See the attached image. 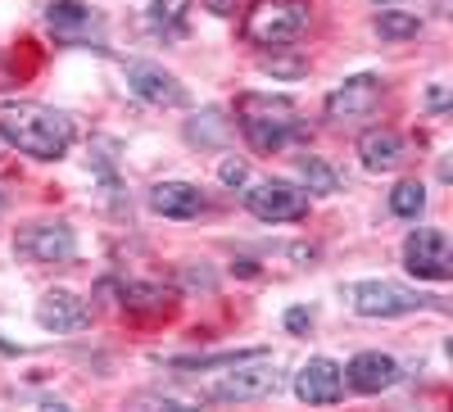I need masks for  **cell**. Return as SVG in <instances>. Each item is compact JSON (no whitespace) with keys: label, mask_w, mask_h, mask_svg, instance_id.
I'll return each mask as SVG.
<instances>
[{"label":"cell","mask_w":453,"mask_h":412,"mask_svg":"<svg viewBox=\"0 0 453 412\" xmlns=\"http://www.w3.org/2000/svg\"><path fill=\"white\" fill-rule=\"evenodd\" d=\"M0 141L14 145L19 155H32V159H64L73 149V141H78V127L55 104L5 100L0 104Z\"/></svg>","instance_id":"obj_1"},{"label":"cell","mask_w":453,"mask_h":412,"mask_svg":"<svg viewBox=\"0 0 453 412\" xmlns=\"http://www.w3.org/2000/svg\"><path fill=\"white\" fill-rule=\"evenodd\" d=\"M236 123L245 132V141L258 149V155H277L286 149L304 123H299V104L290 95H277V91H245L236 95Z\"/></svg>","instance_id":"obj_2"},{"label":"cell","mask_w":453,"mask_h":412,"mask_svg":"<svg viewBox=\"0 0 453 412\" xmlns=\"http://www.w3.org/2000/svg\"><path fill=\"white\" fill-rule=\"evenodd\" d=\"M309 27V0H254L241 19V36L258 50H286Z\"/></svg>","instance_id":"obj_3"},{"label":"cell","mask_w":453,"mask_h":412,"mask_svg":"<svg viewBox=\"0 0 453 412\" xmlns=\"http://www.w3.org/2000/svg\"><path fill=\"white\" fill-rule=\"evenodd\" d=\"M281 390V371L277 362H268V354H254L232 362V371H222L218 381L200 385V399L209 403H250V399H268Z\"/></svg>","instance_id":"obj_4"},{"label":"cell","mask_w":453,"mask_h":412,"mask_svg":"<svg viewBox=\"0 0 453 412\" xmlns=\"http://www.w3.org/2000/svg\"><path fill=\"white\" fill-rule=\"evenodd\" d=\"M345 299L358 317H408V313L426 309V294L408 290L399 281H349Z\"/></svg>","instance_id":"obj_5"},{"label":"cell","mask_w":453,"mask_h":412,"mask_svg":"<svg viewBox=\"0 0 453 412\" xmlns=\"http://www.w3.org/2000/svg\"><path fill=\"white\" fill-rule=\"evenodd\" d=\"M376 104H381V78L358 72V78H345L322 100V114H326L331 127H354V123L376 114Z\"/></svg>","instance_id":"obj_6"},{"label":"cell","mask_w":453,"mask_h":412,"mask_svg":"<svg viewBox=\"0 0 453 412\" xmlns=\"http://www.w3.org/2000/svg\"><path fill=\"white\" fill-rule=\"evenodd\" d=\"M245 209L258 222H299L309 213V191H299L295 181H281V177H263L245 191Z\"/></svg>","instance_id":"obj_7"},{"label":"cell","mask_w":453,"mask_h":412,"mask_svg":"<svg viewBox=\"0 0 453 412\" xmlns=\"http://www.w3.org/2000/svg\"><path fill=\"white\" fill-rule=\"evenodd\" d=\"M46 27L59 46H96L104 50V23L91 5H82V0H55V5H46Z\"/></svg>","instance_id":"obj_8"},{"label":"cell","mask_w":453,"mask_h":412,"mask_svg":"<svg viewBox=\"0 0 453 412\" xmlns=\"http://www.w3.org/2000/svg\"><path fill=\"white\" fill-rule=\"evenodd\" d=\"M403 268L422 281H449L453 277V249H449V236L440 227H418L408 232L403 240Z\"/></svg>","instance_id":"obj_9"},{"label":"cell","mask_w":453,"mask_h":412,"mask_svg":"<svg viewBox=\"0 0 453 412\" xmlns=\"http://www.w3.org/2000/svg\"><path fill=\"white\" fill-rule=\"evenodd\" d=\"M14 249L32 263H73L78 258V236L68 222H27L14 236Z\"/></svg>","instance_id":"obj_10"},{"label":"cell","mask_w":453,"mask_h":412,"mask_svg":"<svg viewBox=\"0 0 453 412\" xmlns=\"http://www.w3.org/2000/svg\"><path fill=\"white\" fill-rule=\"evenodd\" d=\"M36 326L50 335H73V331L91 326V304L78 299L73 290H46L36 299Z\"/></svg>","instance_id":"obj_11"},{"label":"cell","mask_w":453,"mask_h":412,"mask_svg":"<svg viewBox=\"0 0 453 412\" xmlns=\"http://www.w3.org/2000/svg\"><path fill=\"white\" fill-rule=\"evenodd\" d=\"M127 87H132L145 104H159V109H177V104L191 100V95H186V87L173 78L168 68L150 64V59H132V64H127Z\"/></svg>","instance_id":"obj_12"},{"label":"cell","mask_w":453,"mask_h":412,"mask_svg":"<svg viewBox=\"0 0 453 412\" xmlns=\"http://www.w3.org/2000/svg\"><path fill=\"white\" fill-rule=\"evenodd\" d=\"M295 394L304 399L309 408L340 403V394H345V371H340L331 358H309L304 367H299V377H295Z\"/></svg>","instance_id":"obj_13"},{"label":"cell","mask_w":453,"mask_h":412,"mask_svg":"<svg viewBox=\"0 0 453 412\" xmlns=\"http://www.w3.org/2000/svg\"><path fill=\"white\" fill-rule=\"evenodd\" d=\"M340 371H345V385L358 390V394H381V390H390L399 381V362L390 354H381V349L354 354L349 367H340Z\"/></svg>","instance_id":"obj_14"},{"label":"cell","mask_w":453,"mask_h":412,"mask_svg":"<svg viewBox=\"0 0 453 412\" xmlns=\"http://www.w3.org/2000/svg\"><path fill=\"white\" fill-rule=\"evenodd\" d=\"M358 159L367 172H399L408 164V141L395 127H367L358 136Z\"/></svg>","instance_id":"obj_15"},{"label":"cell","mask_w":453,"mask_h":412,"mask_svg":"<svg viewBox=\"0 0 453 412\" xmlns=\"http://www.w3.org/2000/svg\"><path fill=\"white\" fill-rule=\"evenodd\" d=\"M119 309L127 317H164L177 309V290L159 281H119Z\"/></svg>","instance_id":"obj_16"},{"label":"cell","mask_w":453,"mask_h":412,"mask_svg":"<svg viewBox=\"0 0 453 412\" xmlns=\"http://www.w3.org/2000/svg\"><path fill=\"white\" fill-rule=\"evenodd\" d=\"M145 200H150V209H155L159 217H177V222L204 213V195H200V186H191V181H159V186H150Z\"/></svg>","instance_id":"obj_17"},{"label":"cell","mask_w":453,"mask_h":412,"mask_svg":"<svg viewBox=\"0 0 453 412\" xmlns=\"http://www.w3.org/2000/svg\"><path fill=\"white\" fill-rule=\"evenodd\" d=\"M191 5L196 0H155V5H150V32L164 36V42H186Z\"/></svg>","instance_id":"obj_18"},{"label":"cell","mask_w":453,"mask_h":412,"mask_svg":"<svg viewBox=\"0 0 453 412\" xmlns=\"http://www.w3.org/2000/svg\"><path fill=\"white\" fill-rule=\"evenodd\" d=\"M372 27H376V36H381V42H408V36L422 32V19L408 14V10H386V5H381V14L372 19Z\"/></svg>","instance_id":"obj_19"},{"label":"cell","mask_w":453,"mask_h":412,"mask_svg":"<svg viewBox=\"0 0 453 412\" xmlns=\"http://www.w3.org/2000/svg\"><path fill=\"white\" fill-rule=\"evenodd\" d=\"M299 177H304V186H309V191H318V195H335V191H340L335 168H331L326 159H318V155L299 159Z\"/></svg>","instance_id":"obj_20"},{"label":"cell","mask_w":453,"mask_h":412,"mask_svg":"<svg viewBox=\"0 0 453 412\" xmlns=\"http://www.w3.org/2000/svg\"><path fill=\"white\" fill-rule=\"evenodd\" d=\"M426 209V186L422 181H399L390 191V213L395 217H422Z\"/></svg>","instance_id":"obj_21"},{"label":"cell","mask_w":453,"mask_h":412,"mask_svg":"<svg viewBox=\"0 0 453 412\" xmlns=\"http://www.w3.org/2000/svg\"><path fill=\"white\" fill-rule=\"evenodd\" d=\"M186 136H191V141H200V145H218L222 136H226V118L218 114V109H204V123H191V127H186Z\"/></svg>","instance_id":"obj_22"},{"label":"cell","mask_w":453,"mask_h":412,"mask_svg":"<svg viewBox=\"0 0 453 412\" xmlns=\"http://www.w3.org/2000/svg\"><path fill=\"white\" fill-rule=\"evenodd\" d=\"M218 177H222V186H232V191H236V186H245V181H250V164L232 155V159H222Z\"/></svg>","instance_id":"obj_23"},{"label":"cell","mask_w":453,"mask_h":412,"mask_svg":"<svg viewBox=\"0 0 453 412\" xmlns=\"http://www.w3.org/2000/svg\"><path fill=\"white\" fill-rule=\"evenodd\" d=\"M263 68L277 72V78H299V72H309L304 59H277V55H263Z\"/></svg>","instance_id":"obj_24"},{"label":"cell","mask_w":453,"mask_h":412,"mask_svg":"<svg viewBox=\"0 0 453 412\" xmlns=\"http://www.w3.org/2000/svg\"><path fill=\"white\" fill-rule=\"evenodd\" d=\"M309 326H313V309H290L286 313V331L299 335V331H309Z\"/></svg>","instance_id":"obj_25"},{"label":"cell","mask_w":453,"mask_h":412,"mask_svg":"<svg viewBox=\"0 0 453 412\" xmlns=\"http://www.w3.org/2000/svg\"><path fill=\"white\" fill-rule=\"evenodd\" d=\"M426 104H431V114H444V109H449V91L444 87H431L426 91Z\"/></svg>","instance_id":"obj_26"},{"label":"cell","mask_w":453,"mask_h":412,"mask_svg":"<svg viewBox=\"0 0 453 412\" xmlns=\"http://www.w3.org/2000/svg\"><path fill=\"white\" fill-rule=\"evenodd\" d=\"M435 14H449V0H435Z\"/></svg>","instance_id":"obj_27"},{"label":"cell","mask_w":453,"mask_h":412,"mask_svg":"<svg viewBox=\"0 0 453 412\" xmlns=\"http://www.w3.org/2000/svg\"><path fill=\"white\" fill-rule=\"evenodd\" d=\"M372 5H403V0H372Z\"/></svg>","instance_id":"obj_28"},{"label":"cell","mask_w":453,"mask_h":412,"mask_svg":"<svg viewBox=\"0 0 453 412\" xmlns=\"http://www.w3.org/2000/svg\"><path fill=\"white\" fill-rule=\"evenodd\" d=\"M0 213H5V195H0Z\"/></svg>","instance_id":"obj_29"}]
</instances>
